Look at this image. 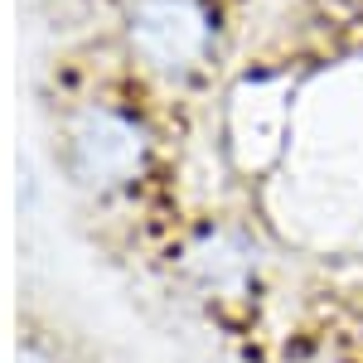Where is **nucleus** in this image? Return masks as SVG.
<instances>
[{
	"mask_svg": "<svg viewBox=\"0 0 363 363\" xmlns=\"http://www.w3.org/2000/svg\"><path fill=\"white\" fill-rule=\"evenodd\" d=\"M213 34L203 0H131V49L165 78L199 73L213 54Z\"/></svg>",
	"mask_w": 363,
	"mask_h": 363,
	"instance_id": "obj_1",
	"label": "nucleus"
},
{
	"mask_svg": "<svg viewBox=\"0 0 363 363\" xmlns=\"http://www.w3.org/2000/svg\"><path fill=\"white\" fill-rule=\"evenodd\" d=\"M73 165L83 174V184L92 189H126L136 184L145 165H150V136L136 116L126 112H87L83 126L73 131Z\"/></svg>",
	"mask_w": 363,
	"mask_h": 363,
	"instance_id": "obj_2",
	"label": "nucleus"
},
{
	"mask_svg": "<svg viewBox=\"0 0 363 363\" xmlns=\"http://www.w3.org/2000/svg\"><path fill=\"white\" fill-rule=\"evenodd\" d=\"M291 126V83L286 78H247L228 107V150L242 169H267L286 150Z\"/></svg>",
	"mask_w": 363,
	"mask_h": 363,
	"instance_id": "obj_3",
	"label": "nucleus"
},
{
	"mask_svg": "<svg viewBox=\"0 0 363 363\" xmlns=\"http://www.w3.org/2000/svg\"><path fill=\"white\" fill-rule=\"evenodd\" d=\"M184 267H189V277H194L208 296H218V301H242L252 291V281H257L262 257H257V242H252L242 228H208V233H199L194 242H189Z\"/></svg>",
	"mask_w": 363,
	"mask_h": 363,
	"instance_id": "obj_4",
	"label": "nucleus"
},
{
	"mask_svg": "<svg viewBox=\"0 0 363 363\" xmlns=\"http://www.w3.org/2000/svg\"><path fill=\"white\" fill-rule=\"evenodd\" d=\"M20 363H54V359H49V354H39V349H25V359H20Z\"/></svg>",
	"mask_w": 363,
	"mask_h": 363,
	"instance_id": "obj_5",
	"label": "nucleus"
}]
</instances>
